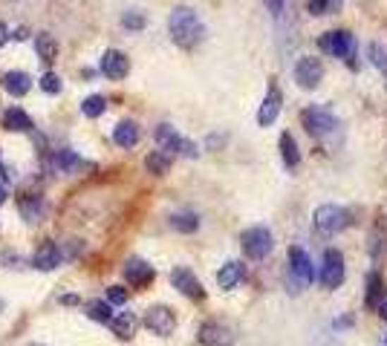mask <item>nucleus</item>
Returning a JSON list of instances; mask_svg holds the SVG:
<instances>
[{"instance_id":"a19ab883","label":"nucleus","mask_w":387,"mask_h":346,"mask_svg":"<svg viewBox=\"0 0 387 346\" xmlns=\"http://www.w3.org/2000/svg\"><path fill=\"white\" fill-rule=\"evenodd\" d=\"M384 343H387V340H384Z\"/></svg>"},{"instance_id":"dca6fc26","label":"nucleus","mask_w":387,"mask_h":346,"mask_svg":"<svg viewBox=\"0 0 387 346\" xmlns=\"http://www.w3.org/2000/svg\"><path fill=\"white\" fill-rule=\"evenodd\" d=\"M154 277H156L154 266H147V263H145V260H139V257H133V260H128V263H125V280L130 283L133 289H145V286H151Z\"/></svg>"},{"instance_id":"2f4dec72","label":"nucleus","mask_w":387,"mask_h":346,"mask_svg":"<svg viewBox=\"0 0 387 346\" xmlns=\"http://www.w3.org/2000/svg\"><path fill=\"white\" fill-rule=\"evenodd\" d=\"M41 89L49 92V96H58V92H61V78H58L55 73H44V78H41Z\"/></svg>"},{"instance_id":"6ab92c4d","label":"nucleus","mask_w":387,"mask_h":346,"mask_svg":"<svg viewBox=\"0 0 387 346\" xmlns=\"http://www.w3.org/2000/svg\"><path fill=\"white\" fill-rule=\"evenodd\" d=\"M136 326H139V321H136L133 311H122V314H116V318H110L113 335L122 338V340H130V338L136 335Z\"/></svg>"},{"instance_id":"1a4fd4ad","label":"nucleus","mask_w":387,"mask_h":346,"mask_svg":"<svg viewBox=\"0 0 387 346\" xmlns=\"http://www.w3.org/2000/svg\"><path fill=\"white\" fill-rule=\"evenodd\" d=\"M364 306L387 321V280L379 271L367 274V292H364Z\"/></svg>"},{"instance_id":"2eb2a0df","label":"nucleus","mask_w":387,"mask_h":346,"mask_svg":"<svg viewBox=\"0 0 387 346\" xmlns=\"http://www.w3.org/2000/svg\"><path fill=\"white\" fill-rule=\"evenodd\" d=\"M102 73H104L110 81H122V78H128V73H130V61H128V55L118 52V49H107V52L102 55Z\"/></svg>"},{"instance_id":"a878e982","label":"nucleus","mask_w":387,"mask_h":346,"mask_svg":"<svg viewBox=\"0 0 387 346\" xmlns=\"http://www.w3.org/2000/svg\"><path fill=\"white\" fill-rule=\"evenodd\" d=\"M171 228L180 234H194L199 228V216L197 214H173L171 216Z\"/></svg>"},{"instance_id":"e433bc0d","label":"nucleus","mask_w":387,"mask_h":346,"mask_svg":"<svg viewBox=\"0 0 387 346\" xmlns=\"http://www.w3.org/2000/svg\"><path fill=\"white\" fill-rule=\"evenodd\" d=\"M9 41V29H6V23H0V47H4Z\"/></svg>"},{"instance_id":"4c0bfd02","label":"nucleus","mask_w":387,"mask_h":346,"mask_svg":"<svg viewBox=\"0 0 387 346\" xmlns=\"http://www.w3.org/2000/svg\"><path fill=\"white\" fill-rule=\"evenodd\" d=\"M12 38H15V41H26V38H29V32L20 26V29H15V35H12Z\"/></svg>"},{"instance_id":"9b49d317","label":"nucleus","mask_w":387,"mask_h":346,"mask_svg":"<svg viewBox=\"0 0 387 346\" xmlns=\"http://www.w3.org/2000/svg\"><path fill=\"white\" fill-rule=\"evenodd\" d=\"M295 81L301 89H315L321 81H324V64L318 58H297L295 64Z\"/></svg>"},{"instance_id":"20e7f679","label":"nucleus","mask_w":387,"mask_h":346,"mask_svg":"<svg viewBox=\"0 0 387 346\" xmlns=\"http://www.w3.org/2000/svg\"><path fill=\"white\" fill-rule=\"evenodd\" d=\"M318 49L330 58H341V61H350L355 55V38L347 29H333V32H324L318 38Z\"/></svg>"},{"instance_id":"c756f323","label":"nucleus","mask_w":387,"mask_h":346,"mask_svg":"<svg viewBox=\"0 0 387 346\" xmlns=\"http://www.w3.org/2000/svg\"><path fill=\"white\" fill-rule=\"evenodd\" d=\"M367 55H370V64L387 75V47L379 44V41H373V44L367 47Z\"/></svg>"},{"instance_id":"473e14b6","label":"nucleus","mask_w":387,"mask_h":346,"mask_svg":"<svg viewBox=\"0 0 387 346\" xmlns=\"http://www.w3.org/2000/svg\"><path fill=\"white\" fill-rule=\"evenodd\" d=\"M107 303L110 306H125L128 303V289L125 286H110L107 289Z\"/></svg>"},{"instance_id":"9d476101","label":"nucleus","mask_w":387,"mask_h":346,"mask_svg":"<svg viewBox=\"0 0 387 346\" xmlns=\"http://www.w3.org/2000/svg\"><path fill=\"white\" fill-rule=\"evenodd\" d=\"M171 286L180 292V295L191 297V300H202V297H205V289H202L199 277H197L191 268H185V266H180V268L171 271Z\"/></svg>"},{"instance_id":"6e6552de","label":"nucleus","mask_w":387,"mask_h":346,"mask_svg":"<svg viewBox=\"0 0 387 346\" xmlns=\"http://www.w3.org/2000/svg\"><path fill=\"white\" fill-rule=\"evenodd\" d=\"M156 142H159V150H165V153H183V156H191V159L199 156V147L191 139L176 133V128H171V124H159V128H156Z\"/></svg>"},{"instance_id":"393cba45","label":"nucleus","mask_w":387,"mask_h":346,"mask_svg":"<svg viewBox=\"0 0 387 346\" xmlns=\"http://www.w3.org/2000/svg\"><path fill=\"white\" fill-rule=\"evenodd\" d=\"M171 165H173V159H171V153H165V150L147 153V159H145L147 173H154V176H165L171 171Z\"/></svg>"},{"instance_id":"f3484780","label":"nucleus","mask_w":387,"mask_h":346,"mask_svg":"<svg viewBox=\"0 0 387 346\" xmlns=\"http://www.w3.org/2000/svg\"><path fill=\"white\" fill-rule=\"evenodd\" d=\"M243 277H246V266L237 263V260H228V263L220 266V271H217V286H220L223 292H231V289L240 286Z\"/></svg>"},{"instance_id":"cd10ccee","label":"nucleus","mask_w":387,"mask_h":346,"mask_svg":"<svg viewBox=\"0 0 387 346\" xmlns=\"http://www.w3.org/2000/svg\"><path fill=\"white\" fill-rule=\"evenodd\" d=\"M35 49H38V58L47 61V64L58 58V44H55V38L47 35V32H41V35L35 38Z\"/></svg>"},{"instance_id":"f257e3e1","label":"nucleus","mask_w":387,"mask_h":346,"mask_svg":"<svg viewBox=\"0 0 387 346\" xmlns=\"http://www.w3.org/2000/svg\"><path fill=\"white\" fill-rule=\"evenodd\" d=\"M168 32H171V41L176 47L194 49L205 38V26H202L199 15L191 6H176L171 12V18H168Z\"/></svg>"},{"instance_id":"f03ea898","label":"nucleus","mask_w":387,"mask_h":346,"mask_svg":"<svg viewBox=\"0 0 387 346\" xmlns=\"http://www.w3.org/2000/svg\"><path fill=\"white\" fill-rule=\"evenodd\" d=\"M350 223H352V214H350L344 205H336V202L318 205L315 214H312V225H315V231L324 234V237L341 234L344 228H350Z\"/></svg>"},{"instance_id":"4be33fe9","label":"nucleus","mask_w":387,"mask_h":346,"mask_svg":"<svg viewBox=\"0 0 387 346\" xmlns=\"http://www.w3.org/2000/svg\"><path fill=\"white\" fill-rule=\"evenodd\" d=\"M58 263H61V251H58L55 242L41 245V248H38V254H35V260H32V266H35L38 271H52Z\"/></svg>"},{"instance_id":"7c9ffc66","label":"nucleus","mask_w":387,"mask_h":346,"mask_svg":"<svg viewBox=\"0 0 387 346\" xmlns=\"http://www.w3.org/2000/svg\"><path fill=\"white\" fill-rule=\"evenodd\" d=\"M104 110H107V99L104 96H90V99H84V104H81V113L87 118H99Z\"/></svg>"},{"instance_id":"58836bf2","label":"nucleus","mask_w":387,"mask_h":346,"mask_svg":"<svg viewBox=\"0 0 387 346\" xmlns=\"http://www.w3.org/2000/svg\"><path fill=\"white\" fill-rule=\"evenodd\" d=\"M61 303H64V306H75V303H78V297H75V295H64V297H61Z\"/></svg>"},{"instance_id":"c85d7f7f","label":"nucleus","mask_w":387,"mask_h":346,"mask_svg":"<svg viewBox=\"0 0 387 346\" xmlns=\"http://www.w3.org/2000/svg\"><path fill=\"white\" fill-rule=\"evenodd\" d=\"M87 314H90L93 321H99V323H110V318H113V306H110L107 300H93L90 306H87Z\"/></svg>"},{"instance_id":"4468645a","label":"nucleus","mask_w":387,"mask_h":346,"mask_svg":"<svg viewBox=\"0 0 387 346\" xmlns=\"http://www.w3.org/2000/svg\"><path fill=\"white\" fill-rule=\"evenodd\" d=\"M199 346H231L234 343V332L217 321H208L199 326V335H197Z\"/></svg>"},{"instance_id":"0eeeda50","label":"nucleus","mask_w":387,"mask_h":346,"mask_svg":"<svg viewBox=\"0 0 387 346\" xmlns=\"http://www.w3.org/2000/svg\"><path fill=\"white\" fill-rule=\"evenodd\" d=\"M289 274H292V280H295L301 289L312 286V280H315V263H312V257H309L307 248H301V245H292V248H289Z\"/></svg>"},{"instance_id":"f704fd0d","label":"nucleus","mask_w":387,"mask_h":346,"mask_svg":"<svg viewBox=\"0 0 387 346\" xmlns=\"http://www.w3.org/2000/svg\"><path fill=\"white\" fill-rule=\"evenodd\" d=\"M122 23H125V29H142V26H145V18H142L139 12H128V15L122 18Z\"/></svg>"},{"instance_id":"f8f14e48","label":"nucleus","mask_w":387,"mask_h":346,"mask_svg":"<svg viewBox=\"0 0 387 346\" xmlns=\"http://www.w3.org/2000/svg\"><path fill=\"white\" fill-rule=\"evenodd\" d=\"M145 326L151 329L154 335H159V338H168L176 329V314L168 306H151L145 311Z\"/></svg>"},{"instance_id":"bb28decb","label":"nucleus","mask_w":387,"mask_h":346,"mask_svg":"<svg viewBox=\"0 0 387 346\" xmlns=\"http://www.w3.org/2000/svg\"><path fill=\"white\" fill-rule=\"evenodd\" d=\"M341 6H344V0H309V4H307L309 15H315V18L336 15V12H341Z\"/></svg>"},{"instance_id":"b1692460","label":"nucleus","mask_w":387,"mask_h":346,"mask_svg":"<svg viewBox=\"0 0 387 346\" xmlns=\"http://www.w3.org/2000/svg\"><path fill=\"white\" fill-rule=\"evenodd\" d=\"M55 165H58V171L61 173H78V171H90V162H84L78 153H73V150H61L55 156Z\"/></svg>"},{"instance_id":"423d86ee","label":"nucleus","mask_w":387,"mask_h":346,"mask_svg":"<svg viewBox=\"0 0 387 346\" xmlns=\"http://www.w3.org/2000/svg\"><path fill=\"white\" fill-rule=\"evenodd\" d=\"M321 286L324 289H338L344 277H347V268H344V254L338 248H326L324 251V260H321Z\"/></svg>"},{"instance_id":"7ed1b4c3","label":"nucleus","mask_w":387,"mask_h":346,"mask_svg":"<svg viewBox=\"0 0 387 346\" xmlns=\"http://www.w3.org/2000/svg\"><path fill=\"white\" fill-rule=\"evenodd\" d=\"M240 245H243V254L249 260H266L275 248V237L266 225H252L240 234Z\"/></svg>"},{"instance_id":"aec40b11","label":"nucleus","mask_w":387,"mask_h":346,"mask_svg":"<svg viewBox=\"0 0 387 346\" xmlns=\"http://www.w3.org/2000/svg\"><path fill=\"white\" fill-rule=\"evenodd\" d=\"M29 87H32V78H29L26 73H20V70H12V73L4 75V89L9 92V96H15V99L26 96Z\"/></svg>"},{"instance_id":"5701e85b","label":"nucleus","mask_w":387,"mask_h":346,"mask_svg":"<svg viewBox=\"0 0 387 346\" xmlns=\"http://www.w3.org/2000/svg\"><path fill=\"white\" fill-rule=\"evenodd\" d=\"M4 128L12 130V133H29L32 130V118H29L20 107H9L4 113Z\"/></svg>"},{"instance_id":"72a5a7b5","label":"nucleus","mask_w":387,"mask_h":346,"mask_svg":"<svg viewBox=\"0 0 387 346\" xmlns=\"http://www.w3.org/2000/svg\"><path fill=\"white\" fill-rule=\"evenodd\" d=\"M20 214L29 219V223H38L41 214H44V205H41V202H23V205H20Z\"/></svg>"},{"instance_id":"c9c22d12","label":"nucleus","mask_w":387,"mask_h":346,"mask_svg":"<svg viewBox=\"0 0 387 346\" xmlns=\"http://www.w3.org/2000/svg\"><path fill=\"white\" fill-rule=\"evenodd\" d=\"M266 4V9H269V15L278 20L281 15H283V9H286V0H263Z\"/></svg>"},{"instance_id":"39448f33","label":"nucleus","mask_w":387,"mask_h":346,"mask_svg":"<svg viewBox=\"0 0 387 346\" xmlns=\"http://www.w3.org/2000/svg\"><path fill=\"white\" fill-rule=\"evenodd\" d=\"M301 124H304V130H307L309 136L321 139V136L333 133V130L338 128V116H336L333 110L315 104V107H307V110L301 113Z\"/></svg>"},{"instance_id":"ddd939ff","label":"nucleus","mask_w":387,"mask_h":346,"mask_svg":"<svg viewBox=\"0 0 387 346\" xmlns=\"http://www.w3.org/2000/svg\"><path fill=\"white\" fill-rule=\"evenodd\" d=\"M281 110H283V92L278 89V84H272L269 92H266L263 104H260V110H257V124L260 128H272V124L278 121V116H281Z\"/></svg>"},{"instance_id":"412c9836","label":"nucleus","mask_w":387,"mask_h":346,"mask_svg":"<svg viewBox=\"0 0 387 346\" xmlns=\"http://www.w3.org/2000/svg\"><path fill=\"white\" fill-rule=\"evenodd\" d=\"M281 159H283V165L289 171H295L297 165H301V150H297V142H295V136L289 130L281 133Z\"/></svg>"},{"instance_id":"ea45409f","label":"nucleus","mask_w":387,"mask_h":346,"mask_svg":"<svg viewBox=\"0 0 387 346\" xmlns=\"http://www.w3.org/2000/svg\"><path fill=\"white\" fill-rule=\"evenodd\" d=\"M4 202H6V187L0 185V205H4Z\"/></svg>"},{"instance_id":"a211bd4d","label":"nucleus","mask_w":387,"mask_h":346,"mask_svg":"<svg viewBox=\"0 0 387 346\" xmlns=\"http://www.w3.org/2000/svg\"><path fill=\"white\" fill-rule=\"evenodd\" d=\"M139 136H142V130H139L136 121H118L116 130H113V142H116L118 147H136V144H139Z\"/></svg>"}]
</instances>
